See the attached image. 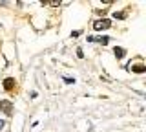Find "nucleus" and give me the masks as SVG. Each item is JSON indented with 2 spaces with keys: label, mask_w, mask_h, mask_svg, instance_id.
<instances>
[{
  "label": "nucleus",
  "mask_w": 146,
  "mask_h": 132,
  "mask_svg": "<svg viewBox=\"0 0 146 132\" xmlns=\"http://www.w3.org/2000/svg\"><path fill=\"white\" fill-rule=\"evenodd\" d=\"M88 40H90V42L97 40V42H100V44H108V42H110V39H108V37H99V39H95V37H88Z\"/></svg>",
  "instance_id": "39448f33"
},
{
  "label": "nucleus",
  "mask_w": 146,
  "mask_h": 132,
  "mask_svg": "<svg viewBox=\"0 0 146 132\" xmlns=\"http://www.w3.org/2000/svg\"><path fill=\"white\" fill-rule=\"evenodd\" d=\"M113 17H115V19H126V13L124 11H115Z\"/></svg>",
  "instance_id": "0eeeda50"
},
{
  "label": "nucleus",
  "mask_w": 146,
  "mask_h": 132,
  "mask_svg": "<svg viewBox=\"0 0 146 132\" xmlns=\"http://www.w3.org/2000/svg\"><path fill=\"white\" fill-rule=\"evenodd\" d=\"M131 72H135V74H144V72H146V68H144L143 62H139V64L131 66Z\"/></svg>",
  "instance_id": "7ed1b4c3"
},
{
  "label": "nucleus",
  "mask_w": 146,
  "mask_h": 132,
  "mask_svg": "<svg viewBox=\"0 0 146 132\" xmlns=\"http://www.w3.org/2000/svg\"><path fill=\"white\" fill-rule=\"evenodd\" d=\"M113 53H115V55H117V59H122V57H124V50H122V48H115V50H113Z\"/></svg>",
  "instance_id": "423d86ee"
},
{
  "label": "nucleus",
  "mask_w": 146,
  "mask_h": 132,
  "mask_svg": "<svg viewBox=\"0 0 146 132\" xmlns=\"http://www.w3.org/2000/svg\"><path fill=\"white\" fill-rule=\"evenodd\" d=\"M13 86H15V79H11V77L4 79V88H6V90H11Z\"/></svg>",
  "instance_id": "20e7f679"
},
{
  "label": "nucleus",
  "mask_w": 146,
  "mask_h": 132,
  "mask_svg": "<svg viewBox=\"0 0 146 132\" xmlns=\"http://www.w3.org/2000/svg\"><path fill=\"white\" fill-rule=\"evenodd\" d=\"M110 26H111V22H110L108 19H100V20H97L93 24V29L95 31H104V29H108Z\"/></svg>",
  "instance_id": "f257e3e1"
},
{
  "label": "nucleus",
  "mask_w": 146,
  "mask_h": 132,
  "mask_svg": "<svg viewBox=\"0 0 146 132\" xmlns=\"http://www.w3.org/2000/svg\"><path fill=\"white\" fill-rule=\"evenodd\" d=\"M2 129H4V121L0 119V130H2Z\"/></svg>",
  "instance_id": "6e6552de"
},
{
  "label": "nucleus",
  "mask_w": 146,
  "mask_h": 132,
  "mask_svg": "<svg viewBox=\"0 0 146 132\" xmlns=\"http://www.w3.org/2000/svg\"><path fill=\"white\" fill-rule=\"evenodd\" d=\"M0 110L6 114V116H11V112H13V105H11V101H0Z\"/></svg>",
  "instance_id": "f03ea898"
}]
</instances>
